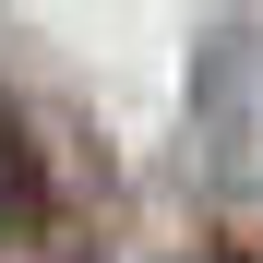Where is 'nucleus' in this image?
Returning a JSON list of instances; mask_svg holds the SVG:
<instances>
[{"instance_id": "f257e3e1", "label": "nucleus", "mask_w": 263, "mask_h": 263, "mask_svg": "<svg viewBox=\"0 0 263 263\" xmlns=\"http://www.w3.org/2000/svg\"><path fill=\"white\" fill-rule=\"evenodd\" d=\"M36 228H48V167H36L24 120L0 108V239H36Z\"/></svg>"}]
</instances>
